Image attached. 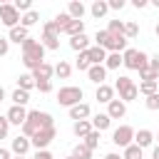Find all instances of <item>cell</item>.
Returning a JSON list of instances; mask_svg holds the SVG:
<instances>
[{
  "label": "cell",
  "instance_id": "obj_1",
  "mask_svg": "<svg viewBox=\"0 0 159 159\" xmlns=\"http://www.w3.org/2000/svg\"><path fill=\"white\" fill-rule=\"evenodd\" d=\"M47 127H55L52 114H50V112H40V109H30V112H27V119H25V124H22L20 129H22V134H25L27 139H32L37 132H42V129H47Z\"/></svg>",
  "mask_w": 159,
  "mask_h": 159
},
{
  "label": "cell",
  "instance_id": "obj_2",
  "mask_svg": "<svg viewBox=\"0 0 159 159\" xmlns=\"http://www.w3.org/2000/svg\"><path fill=\"white\" fill-rule=\"evenodd\" d=\"M42 62H45V47H42V42H37L35 37H27L22 42V65L30 72H35Z\"/></svg>",
  "mask_w": 159,
  "mask_h": 159
},
{
  "label": "cell",
  "instance_id": "obj_3",
  "mask_svg": "<svg viewBox=\"0 0 159 159\" xmlns=\"http://www.w3.org/2000/svg\"><path fill=\"white\" fill-rule=\"evenodd\" d=\"M122 60H124V67L127 70H144V67H149V55L147 52H142V50H134V47H127L124 52H122Z\"/></svg>",
  "mask_w": 159,
  "mask_h": 159
},
{
  "label": "cell",
  "instance_id": "obj_4",
  "mask_svg": "<svg viewBox=\"0 0 159 159\" xmlns=\"http://www.w3.org/2000/svg\"><path fill=\"white\" fill-rule=\"evenodd\" d=\"M82 97H84V92H82V87H75V84H67V87H60V92H57V102L62 104V107H75V104H80L82 102Z\"/></svg>",
  "mask_w": 159,
  "mask_h": 159
},
{
  "label": "cell",
  "instance_id": "obj_5",
  "mask_svg": "<svg viewBox=\"0 0 159 159\" xmlns=\"http://www.w3.org/2000/svg\"><path fill=\"white\" fill-rule=\"evenodd\" d=\"M20 20H22V15L15 10V5H12V2H2V5H0V22H2L7 30L17 27V25H20Z\"/></svg>",
  "mask_w": 159,
  "mask_h": 159
},
{
  "label": "cell",
  "instance_id": "obj_6",
  "mask_svg": "<svg viewBox=\"0 0 159 159\" xmlns=\"http://www.w3.org/2000/svg\"><path fill=\"white\" fill-rule=\"evenodd\" d=\"M134 127H129V124H122V127H117L114 132H112V142L117 144V147H122V149H127L129 144H134Z\"/></svg>",
  "mask_w": 159,
  "mask_h": 159
},
{
  "label": "cell",
  "instance_id": "obj_7",
  "mask_svg": "<svg viewBox=\"0 0 159 159\" xmlns=\"http://www.w3.org/2000/svg\"><path fill=\"white\" fill-rule=\"evenodd\" d=\"M55 137H57V129H55V127H47V129L37 132V134L30 139V142H32V149H37V152H40V149H47V147L55 142Z\"/></svg>",
  "mask_w": 159,
  "mask_h": 159
},
{
  "label": "cell",
  "instance_id": "obj_8",
  "mask_svg": "<svg viewBox=\"0 0 159 159\" xmlns=\"http://www.w3.org/2000/svg\"><path fill=\"white\" fill-rule=\"evenodd\" d=\"M30 149H32V142H30L25 134H17V137L12 139V144H10V152H12L15 157H25Z\"/></svg>",
  "mask_w": 159,
  "mask_h": 159
},
{
  "label": "cell",
  "instance_id": "obj_9",
  "mask_svg": "<svg viewBox=\"0 0 159 159\" xmlns=\"http://www.w3.org/2000/svg\"><path fill=\"white\" fill-rule=\"evenodd\" d=\"M104 50H107V52H124V50H127V37L109 32V37H107V42H104Z\"/></svg>",
  "mask_w": 159,
  "mask_h": 159
},
{
  "label": "cell",
  "instance_id": "obj_10",
  "mask_svg": "<svg viewBox=\"0 0 159 159\" xmlns=\"http://www.w3.org/2000/svg\"><path fill=\"white\" fill-rule=\"evenodd\" d=\"M5 117H7V122H10V124H15V127H22V124H25V119H27V109H25V107H17V104H12V107L7 109V114H5Z\"/></svg>",
  "mask_w": 159,
  "mask_h": 159
},
{
  "label": "cell",
  "instance_id": "obj_11",
  "mask_svg": "<svg viewBox=\"0 0 159 159\" xmlns=\"http://www.w3.org/2000/svg\"><path fill=\"white\" fill-rule=\"evenodd\" d=\"M89 117H92V109H89V104H87V102H80V104L70 107V119L82 122V119H89Z\"/></svg>",
  "mask_w": 159,
  "mask_h": 159
},
{
  "label": "cell",
  "instance_id": "obj_12",
  "mask_svg": "<svg viewBox=\"0 0 159 159\" xmlns=\"http://www.w3.org/2000/svg\"><path fill=\"white\" fill-rule=\"evenodd\" d=\"M87 77H89V82H94V84L99 87V84H104V80H107V67H104V65H92V67L87 70Z\"/></svg>",
  "mask_w": 159,
  "mask_h": 159
},
{
  "label": "cell",
  "instance_id": "obj_13",
  "mask_svg": "<svg viewBox=\"0 0 159 159\" xmlns=\"http://www.w3.org/2000/svg\"><path fill=\"white\" fill-rule=\"evenodd\" d=\"M107 114H109V119H122V117L127 114V104H124L122 99H112V102L107 104Z\"/></svg>",
  "mask_w": 159,
  "mask_h": 159
},
{
  "label": "cell",
  "instance_id": "obj_14",
  "mask_svg": "<svg viewBox=\"0 0 159 159\" xmlns=\"http://www.w3.org/2000/svg\"><path fill=\"white\" fill-rule=\"evenodd\" d=\"M134 144H137L139 149L152 147V144H154V132H152V129H139V132L134 134Z\"/></svg>",
  "mask_w": 159,
  "mask_h": 159
},
{
  "label": "cell",
  "instance_id": "obj_15",
  "mask_svg": "<svg viewBox=\"0 0 159 159\" xmlns=\"http://www.w3.org/2000/svg\"><path fill=\"white\" fill-rule=\"evenodd\" d=\"M87 55H89V62H92V65H104L109 52H107L104 47H97V45H92V47L87 50Z\"/></svg>",
  "mask_w": 159,
  "mask_h": 159
},
{
  "label": "cell",
  "instance_id": "obj_16",
  "mask_svg": "<svg viewBox=\"0 0 159 159\" xmlns=\"http://www.w3.org/2000/svg\"><path fill=\"white\" fill-rule=\"evenodd\" d=\"M52 75H55V67L50 65V62H42L35 72H32V77H35V82H42V80H52Z\"/></svg>",
  "mask_w": 159,
  "mask_h": 159
},
{
  "label": "cell",
  "instance_id": "obj_17",
  "mask_svg": "<svg viewBox=\"0 0 159 159\" xmlns=\"http://www.w3.org/2000/svg\"><path fill=\"white\" fill-rule=\"evenodd\" d=\"M94 99H97V102L109 104V102L114 99V87H109V84H99V87H97V92H94Z\"/></svg>",
  "mask_w": 159,
  "mask_h": 159
},
{
  "label": "cell",
  "instance_id": "obj_18",
  "mask_svg": "<svg viewBox=\"0 0 159 159\" xmlns=\"http://www.w3.org/2000/svg\"><path fill=\"white\" fill-rule=\"evenodd\" d=\"M89 122H92V129H97V132H104V129H109V124H112V119H109V114H107V112L94 114Z\"/></svg>",
  "mask_w": 159,
  "mask_h": 159
},
{
  "label": "cell",
  "instance_id": "obj_19",
  "mask_svg": "<svg viewBox=\"0 0 159 159\" xmlns=\"http://www.w3.org/2000/svg\"><path fill=\"white\" fill-rule=\"evenodd\" d=\"M27 37H30V32H27V27H22V25H17V27H12V30L7 32V40H10V42H17V45H22Z\"/></svg>",
  "mask_w": 159,
  "mask_h": 159
},
{
  "label": "cell",
  "instance_id": "obj_20",
  "mask_svg": "<svg viewBox=\"0 0 159 159\" xmlns=\"http://www.w3.org/2000/svg\"><path fill=\"white\" fill-rule=\"evenodd\" d=\"M70 47L75 52H87L92 45H89V37L87 35H77V37H70Z\"/></svg>",
  "mask_w": 159,
  "mask_h": 159
},
{
  "label": "cell",
  "instance_id": "obj_21",
  "mask_svg": "<svg viewBox=\"0 0 159 159\" xmlns=\"http://www.w3.org/2000/svg\"><path fill=\"white\" fill-rule=\"evenodd\" d=\"M89 12H92V17H104L107 12H109V2L107 0H94L92 5H89Z\"/></svg>",
  "mask_w": 159,
  "mask_h": 159
},
{
  "label": "cell",
  "instance_id": "obj_22",
  "mask_svg": "<svg viewBox=\"0 0 159 159\" xmlns=\"http://www.w3.org/2000/svg\"><path fill=\"white\" fill-rule=\"evenodd\" d=\"M72 132H75V137H80V139H84L89 132H92V122L89 119H82V122H75L72 124Z\"/></svg>",
  "mask_w": 159,
  "mask_h": 159
},
{
  "label": "cell",
  "instance_id": "obj_23",
  "mask_svg": "<svg viewBox=\"0 0 159 159\" xmlns=\"http://www.w3.org/2000/svg\"><path fill=\"white\" fill-rule=\"evenodd\" d=\"M84 10H87V7H84V5L80 2V0H72V2L67 5V15H70L72 20H82V15H84Z\"/></svg>",
  "mask_w": 159,
  "mask_h": 159
},
{
  "label": "cell",
  "instance_id": "obj_24",
  "mask_svg": "<svg viewBox=\"0 0 159 159\" xmlns=\"http://www.w3.org/2000/svg\"><path fill=\"white\" fill-rule=\"evenodd\" d=\"M32 87H37V82H35L32 72H25V75H20V77H17V89H25V92H30Z\"/></svg>",
  "mask_w": 159,
  "mask_h": 159
},
{
  "label": "cell",
  "instance_id": "obj_25",
  "mask_svg": "<svg viewBox=\"0 0 159 159\" xmlns=\"http://www.w3.org/2000/svg\"><path fill=\"white\" fill-rule=\"evenodd\" d=\"M65 35L70 37H77V35H84V20H72L67 27H65Z\"/></svg>",
  "mask_w": 159,
  "mask_h": 159
},
{
  "label": "cell",
  "instance_id": "obj_26",
  "mask_svg": "<svg viewBox=\"0 0 159 159\" xmlns=\"http://www.w3.org/2000/svg\"><path fill=\"white\" fill-rule=\"evenodd\" d=\"M122 65H124L122 52H109V55H107V62H104V67H107V70H119Z\"/></svg>",
  "mask_w": 159,
  "mask_h": 159
},
{
  "label": "cell",
  "instance_id": "obj_27",
  "mask_svg": "<svg viewBox=\"0 0 159 159\" xmlns=\"http://www.w3.org/2000/svg\"><path fill=\"white\" fill-rule=\"evenodd\" d=\"M55 75H57L60 80H67V77L72 75V65H70L67 60H60V62L55 65Z\"/></svg>",
  "mask_w": 159,
  "mask_h": 159
},
{
  "label": "cell",
  "instance_id": "obj_28",
  "mask_svg": "<svg viewBox=\"0 0 159 159\" xmlns=\"http://www.w3.org/2000/svg\"><path fill=\"white\" fill-rule=\"evenodd\" d=\"M40 42L45 50H60V35H42Z\"/></svg>",
  "mask_w": 159,
  "mask_h": 159
},
{
  "label": "cell",
  "instance_id": "obj_29",
  "mask_svg": "<svg viewBox=\"0 0 159 159\" xmlns=\"http://www.w3.org/2000/svg\"><path fill=\"white\" fill-rule=\"evenodd\" d=\"M10 99H12V104H17V107H25V104L30 102V92H25V89H15V92L10 94Z\"/></svg>",
  "mask_w": 159,
  "mask_h": 159
},
{
  "label": "cell",
  "instance_id": "obj_30",
  "mask_svg": "<svg viewBox=\"0 0 159 159\" xmlns=\"http://www.w3.org/2000/svg\"><path fill=\"white\" fill-rule=\"evenodd\" d=\"M72 157H75V159H92V149H89L84 142H80V144L72 149Z\"/></svg>",
  "mask_w": 159,
  "mask_h": 159
},
{
  "label": "cell",
  "instance_id": "obj_31",
  "mask_svg": "<svg viewBox=\"0 0 159 159\" xmlns=\"http://www.w3.org/2000/svg\"><path fill=\"white\" fill-rule=\"evenodd\" d=\"M137 97H139V87H137V84H132V87H127L124 92H119V99H122L124 104H127V102H134Z\"/></svg>",
  "mask_w": 159,
  "mask_h": 159
},
{
  "label": "cell",
  "instance_id": "obj_32",
  "mask_svg": "<svg viewBox=\"0 0 159 159\" xmlns=\"http://www.w3.org/2000/svg\"><path fill=\"white\" fill-rule=\"evenodd\" d=\"M37 20H40V12H37V10H30V12L22 15L20 25H22V27H32V25H37Z\"/></svg>",
  "mask_w": 159,
  "mask_h": 159
},
{
  "label": "cell",
  "instance_id": "obj_33",
  "mask_svg": "<svg viewBox=\"0 0 159 159\" xmlns=\"http://www.w3.org/2000/svg\"><path fill=\"white\" fill-rule=\"evenodd\" d=\"M139 80L142 82H159V72L152 67H144V70H139Z\"/></svg>",
  "mask_w": 159,
  "mask_h": 159
},
{
  "label": "cell",
  "instance_id": "obj_34",
  "mask_svg": "<svg viewBox=\"0 0 159 159\" xmlns=\"http://www.w3.org/2000/svg\"><path fill=\"white\" fill-rule=\"evenodd\" d=\"M144 149H139L137 144H129L127 149H124V154H122V159H144V154H142Z\"/></svg>",
  "mask_w": 159,
  "mask_h": 159
},
{
  "label": "cell",
  "instance_id": "obj_35",
  "mask_svg": "<svg viewBox=\"0 0 159 159\" xmlns=\"http://www.w3.org/2000/svg\"><path fill=\"white\" fill-rule=\"evenodd\" d=\"M75 67H77L80 72H87V70L92 67V62H89V55H87V52H80V55H77V62H75Z\"/></svg>",
  "mask_w": 159,
  "mask_h": 159
},
{
  "label": "cell",
  "instance_id": "obj_36",
  "mask_svg": "<svg viewBox=\"0 0 159 159\" xmlns=\"http://www.w3.org/2000/svg\"><path fill=\"white\" fill-rule=\"evenodd\" d=\"M99 134H102V132H97V129H92V132H89V134H87V137H84L82 142H84V144H87V147H89V149L94 152V149L99 147Z\"/></svg>",
  "mask_w": 159,
  "mask_h": 159
},
{
  "label": "cell",
  "instance_id": "obj_37",
  "mask_svg": "<svg viewBox=\"0 0 159 159\" xmlns=\"http://www.w3.org/2000/svg\"><path fill=\"white\" fill-rule=\"evenodd\" d=\"M139 92H142L144 97L157 94V92H159V82H142V84H139Z\"/></svg>",
  "mask_w": 159,
  "mask_h": 159
},
{
  "label": "cell",
  "instance_id": "obj_38",
  "mask_svg": "<svg viewBox=\"0 0 159 159\" xmlns=\"http://www.w3.org/2000/svg\"><path fill=\"white\" fill-rule=\"evenodd\" d=\"M137 35H139V25H137V22H132V20H129V22H124V37H127V40H134Z\"/></svg>",
  "mask_w": 159,
  "mask_h": 159
},
{
  "label": "cell",
  "instance_id": "obj_39",
  "mask_svg": "<svg viewBox=\"0 0 159 159\" xmlns=\"http://www.w3.org/2000/svg\"><path fill=\"white\" fill-rule=\"evenodd\" d=\"M70 22H72V17H70L67 12H60V15L55 17V25H57V30H60V32H65V27H67Z\"/></svg>",
  "mask_w": 159,
  "mask_h": 159
},
{
  "label": "cell",
  "instance_id": "obj_40",
  "mask_svg": "<svg viewBox=\"0 0 159 159\" xmlns=\"http://www.w3.org/2000/svg\"><path fill=\"white\" fill-rule=\"evenodd\" d=\"M107 32H112V35H124V22H122V20H109Z\"/></svg>",
  "mask_w": 159,
  "mask_h": 159
},
{
  "label": "cell",
  "instance_id": "obj_41",
  "mask_svg": "<svg viewBox=\"0 0 159 159\" xmlns=\"http://www.w3.org/2000/svg\"><path fill=\"white\" fill-rule=\"evenodd\" d=\"M134 82H132V77H127V75H122V77H117V82H114V89L117 92H124L127 87H132Z\"/></svg>",
  "mask_w": 159,
  "mask_h": 159
},
{
  "label": "cell",
  "instance_id": "obj_42",
  "mask_svg": "<svg viewBox=\"0 0 159 159\" xmlns=\"http://www.w3.org/2000/svg\"><path fill=\"white\" fill-rule=\"evenodd\" d=\"M144 107H147L149 112H157V109H159V94H149V97L144 99Z\"/></svg>",
  "mask_w": 159,
  "mask_h": 159
},
{
  "label": "cell",
  "instance_id": "obj_43",
  "mask_svg": "<svg viewBox=\"0 0 159 159\" xmlns=\"http://www.w3.org/2000/svg\"><path fill=\"white\" fill-rule=\"evenodd\" d=\"M12 5H15L17 12H30V10H32V0H15Z\"/></svg>",
  "mask_w": 159,
  "mask_h": 159
},
{
  "label": "cell",
  "instance_id": "obj_44",
  "mask_svg": "<svg viewBox=\"0 0 159 159\" xmlns=\"http://www.w3.org/2000/svg\"><path fill=\"white\" fill-rule=\"evenodd\" d=\"M10 122H7V117H2L0 114V139H7V132H10Z\"/></svg>",
  "mask_w": 159,
  "mask_h": 159
},
{
  "label": "cell",
  "instance_id": "obj_45",
  "mask_svg": "<svg viewBox=\"0 0 159 159\" xmlns=\"http://www.w3.org/2000/svg\"><path fill=\"white\" fill-rule=\"evenodd\" d=\"M42 35H60V30H57L55 20H50V22H45V25H42Z\"/></svg>",
  "mask_w": 159,
  "mask_h": 159
},
{
  "label": "cell",
  "instance_id": "obj_46",
  "mask_svg": "<svg viewBox=\"0 0 159 159\" xmlns=\"http://www.w3.org/2000/svg\"><path fill=\"white\" fill-rule=\"evenodd\" d=\"M37 89H40L42 94H47V92H52V80H42V82H37Z\"/></svg>",
  "mask_w": 159,
  "mask_h": 159
},
{
  "label": "cell",
  "instance_id": "obj_47",
  "mask_svg": "<svg viewBox=\"0 0 159 159\" xmlns=\"http://www.w3.org/2000/svg\"><path fill=\"white\" fill-rule=\"evenodd\" d=\"M10 52V40L7 37H0V57H5Z\"/></svg>",
  "mask_w": 159,
  "mask_h": 159
},
{
  "label": "cell",
  "instance_id": "obj_48",
  "mask_svg": "<svg viewBox=\"0 0 159 159\" xmlns=\"http://www.w3.org/2000/svg\"><path fill=\"white\" fill-rule=\"evenodd\" d=\"M32 159H55V157H52V152H50V149H40V152H35V157H32Z\"/></svg>",
  "mask_w": 159,
  "mask_h": 159
},
{
  "label": "cell",
  "instance_id": "obj_49",
  "mask_svg": "<svg viewBox=\"0 0 159 159\" xmlns=\"http://www.w3.org/2000/svg\"><path fill=\"white\" fill-rule=\"evenodd\" d=\"M107 2H109V10H122V7L127 5L124 0H107Z\"/></svg>",
  "mask_w": 159,
  "mask_h": 159
},
{
  "label": "cell",
  "instance_id": "obj_50",
  "mask_svg": "<svg viewBox=\"0 0 159 159\" xmlns=\"http://www.w3.org/2000/svg\"><path fill=\"white\" fill-rule=\"evenodd\" d=\"M132 5H134L137 10H144V7L149 5V0H132Z\"/></svg>",
  "mask_w": 159,
  "mask_h": 159
},
{
  "label": "cell",
  "instance_id": "obj_51",
  "mask_svg": "<svg viewBox=\"0 0 159 159\" xmlns=\"http://www.w3.org/2000/svg\"><path fill=\"white\" fill-rule=\"evenodd\" d=\"M149 67H152V70H157V72H159V55H154V57H152V60H149Z\"/></svg>",
  "mask_w": 159,
  "mask_h": 159
},
{
  "label": "cell",
  "instance_id": "obj_52",
  "mask_svg": "<svg viewBox=\"0 0 159 159\" xmlns=\"http://www.w3.org/2000/svg\"><path fill=\"white\" fill-rule=\"evenodd\" d=\"M0 159H12V152L5 149V147H0Z\"/></svg>",
  "mask_w": 159,
  "mask_h": 159
},
{
  "label": "cell",
  "instance_id": "obj_53",
  "mask_svg": "<svg viewBox=\"0 0 159 159\" xmlns=\"http://www.w3.org/2000/svg\"><path fill=\"white\" fill-rule=\"evenodd\" d=\"M104 159H122L117 152H109V154H104Z\"/></svg>",
  "mask_w": 159,
  "mask_h": 159
},
{
  "label": "cell",
  "instance_id": "obj_54",
  "mask_svg": "<svg viewBox=\"0 0 159 159\" xmlns=\"http://www.w3.org/2000/svg\"><path fill=\"white\" fill-rule=\"evenodd\" d=\"M152 159H159V144H157V147L152 149Z\"/></svg>",
  "mask_w": 159,
  "mask_h": 159
},
{
  "label": "cell",
  "instance_id": "obj_55",
  "mask_svg": "<svg viewBox=\"0 0 159 159\" xmlns=\"http://www.w3.org/2000/svg\"><path fill=\"white\" fill-rule=\"evenodd\" d=\"M2 99H5V89L0 87V102H2Z\"/></svg>",
  "mask_w": 159,
  "mask_h": 159
},
{
  "label": "cell",
  "instance_id": "obj_56",
  "mask_svg": "<svg viewBox=\"0 0 159 159\" xmlns=\"http://www.w3.org/2000/svg\"><path fill=\"white\" fill-rule=\"evenodd\" d=\"M152 5H154V7H159V0H152Z\"/></svg>",
  "mask_w": 159,
  "mask_h": 159
},
{
  "label": "cell",
  "instance_id": "obj_57",
  "mask_svg": "<svg viewBox=\"0 0 159 159\" xmlns=\"http://www.w3.org/2000/svg\"><path fill=\"white\" fill-rule=\"evenodd\" d=\"M154 32H157V37H159V22H157V27H154Z\"/></svg>",
  "mask_w": 159,
  "mask_h": 159
},
{
  "label": "cell",
  "instance_id": "obj_58",
  "mask_svg": "<svg viewBox=\"0 0 159 159\" xmlns=\"http://www.w3.org/2000/svg\"><path fill=\"white\" fill-rule=\"evenodd\" d=\"M154 139H159V132H157V134H154Z\"/></svg>",
  "mask_w": 159,
  "mask_h": 159
},
{
  "label": "cell",
  "instance_id": "obj_59",
  "mask_svg": "<svg viewBox=\"0 0 159 159\" xmlns=\"http://www.w3.org/2000/svg\"><path fill=\"white\" fill-rule=\"evenodd\" d=\"M65 159H75V157H72V154H70V157H65Z\"/></svg>",
  "mask_w": 159,
  "mask_h": 159
},
{
  "label": "cell",
  "instance_id": "obj_60",
  "mask_svg": "<svg viewBox=\"0 0 159 159\" xmlns=\"http://www.w3.org/2000/svg\"><path fill=\"white\" fill-rule=\"evenodd\" d=\"M12 159H25V157H12Z\"/></svg>",
  "mask_w": 159,
  "mask_h": 159
},
{
  "label": "cell",
  "instance_id": "obj_61",
  "mask_svg": "<svg viewBox=\"0 0 159 159\" xmlns=\"http://www.w3.org/2000/svg\"><path fill=\"white\" fill-rule=\"evenodd\" d=\"M157 94H159V92H157Z\"/></svg>",
  "mask_w": 159,
  "mask_h": 159
}]
</instances>
